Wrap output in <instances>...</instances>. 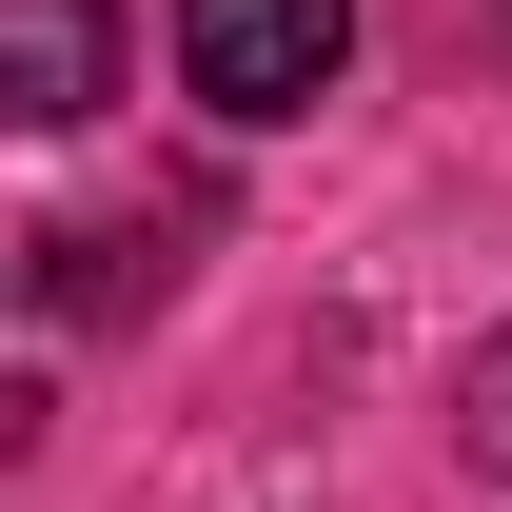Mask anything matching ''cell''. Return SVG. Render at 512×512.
Masks as SVG:
<instances>
[{"label":"cell","instance_id":"cell-2","mask_svg":"<svg viewBox=\"0 0 512 512\" xmlns=\"http://www.w3.org/2000/svg\"><path fill=\"white\" fill-rule=\"evenodd\" d=\"M99 99H119V20H99V0H0V119H99Z\"/></svg>","mask_w":512,"mask_h":512},{"label":"cell","instance_id":"cell-3","mask_svg":"<svg viewBox=\"0 0 512 512\" xmlns=\"http://www.w3.org/2000/svg\"><path fill=\"white\" fill-rule=\"evenodd\" d=\"M453 453H473V473H512V335L453 375Z\"/></svg>","mask_w":512,"mask_h":512},{"label":"cell","instance_id":"cell-1","mask_svg":"<svg viewBox=\"0 0 512 512\" xmlns=\"http://www.w3.org/2000/svg\"><path fill=\"white\" fill-rule=\"evenodd\" d=\"M355 60V0H178V79L217 119H316Z\"/></svg>","mask_w":512,"mask_h":512}]
</instances>
